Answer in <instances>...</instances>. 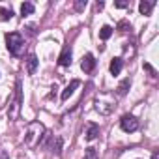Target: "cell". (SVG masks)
<instances>
[{
    "mask_svg": "<svg viewBox=\"0 0 159 159\" xmlns=\"http://www.w3.org/2000/svg\"><path fill=\"white\" fill-rule=\"evenodd\" d=\"M81 67H83L84 73H92L96 69V58H94V54H84L83 62H81Z\"/></svg>",
    "mask_w": 159,
    "mask_h": 159,
    "instance_id": "7",
    "label": "cell"
},
{
    "mask_svg": "<svg viewBox=\"0 0 159 159\" xmlns=\"http://www.w3.org/2000/svg\"><path fill=\"white\" fill-rule=\"evenodd\" d=\"M34 10H36V8H34V4H32V2H25V4L21 6V15H23V17L32 15V13H34Z\"/></svg>",
    "mask_w": 159,
    "mask_h": 159,
    "instance_id": "15",
    "label": "cell"
},
{
    "mask_svg": "<svg viewBox=\"0 0 159 159\" xmlns=\"http://www.w3.org/2000/svg\"><path fill=\"white\" fill-rule=\"evenodd\" d=\"M94 105H96V111H98V112H101V114H111V112L114 111V107H116V99H114L112 94L101 92V94L96 96Z\"/></svg>",
    "mask_w": 159,
    "mask_h": 159,
    "instance_id": "3",
    "label": "cell"
},
{
    "mask_svg": "<svg viewBox=\"0 0 159 159\" xmlns=\"http://www.w3.org/2000/svg\"><path fill=\"white\" fill-rule=\"evenodd\" d=\"M144 69H146V71H150V75H152V77H157V71H155L150 64H144Z\"/></svg>",
    "mask_w": 159,
    "mask_h": 159,
    "instance_id": "21",
    "label": "cell"
},
{
    "mask_svg": "<svg viewBox=\"0 0 159 159\" xmlns=\"http://www.w3.org/2000/svg\"><path fill=\"white\" fill-rule=\"evenodd\" d=\"M56 159H58V157H56Z\"/></svg>",
    "mask_w": 159,
    "mask_h": 159,
    "instance_id": "24",
    "label": "cell"
},
{
    "mask_svg": "<svg viewBox=\"0 0 159 159\" xmlns=\"http://www.w3.org/2000/svg\"><path fill=\"white\" fill-rule=\"evenodd\" d=\"M11 17H13V11H11V10L0 6V19H2V21H10Z\"/></svg>",
    "mask_w": 159,
    "mask_h": 159,
    "instance_id": "17",
    "label": "cell"
},
{
    "mask_svg": "<svg viewBox=\"0 0 159 159\" xmlns=\"http://www.w3.org/2000/svg\"><path fill=\"white\" fill-rule=\"evenodd\" d=\"M69 64H71V47H69V45H66V47L62 49L60 56H58V66L66 67V66H69Z\"/></svg>",
    "mask_w": 159,
    "mask_h": 159,
    "instance_id": "8",
    "label": "cell"
},
{
    "mask_svg": "<svg viewBox=\"0 0 159 159\" xmlns=\"http://www.w3.org/2000/svg\"><path fill=\"white\" fill-rule=\"evenodd\" d=\"M98 135H99V125H98V124H94V122H88V124H86V127H84V139L90 142V140L98 139Z\"/></svg>",
    "mask_w": 159,
    "mask_h": 159,
    "instance_id": "6",
    "label": "cell"
},
{
    "mask_svg": "<svg viewBox=\"0 0 159 159\" xmlns=\"http://www.w3.org/2000/svg\"><path fill=\"white\" fill-rule=\"evenodd\" d=\"M129 88H131V79H124V81L118 84V88H116V98H124Z\"/></svg>",
    "mask_w": 159,
    "mask_h": 159,
    "instance_id": "12",
    "label": "cell"
},
{
    "mask_svg": "<svg viewBox=\"0 0 159 159\" xmlns=\"http://www.w3.org/2000/svg\"><path fill=\"white\" fill-rule=\"evenodd\" d=\"M51 150H52V153H56V157L60 155V152H62V139H60V137H54V139H52Z\"/></svg>",
    "mask_w": 159,
    "mask_h": 159,
    "instance_id": "14",
    "label": "cell"
},
{
    "mask_svg": "<svg viewBox=\"0 0 159 159\" xmlns=\"http://www.w3.org/2000/svg\"><path fill=\"white\" fill-rule=\"evenodd\" d=\"M21 107H23V84L21 81L15 83V92L10 99V105H8V120L10 122H15L21 114Z\"/></svg>",
    "mask_w": 159,
    "mask_h": 159,
    "instance_id": "2",
    "label": "cell"
},
{
    "mask_svg": "<svg viewBox=\"0 0 159 159\" xmlns=\"http://www.w3.org/2000/svg\"><path fill=\"white\" fill-rule=\"evenodd\" d=\"M116 8H131V2H114Z\"/></svg>",
    "mask_w": 159,
    "mask_h": 159,
    "instance_id": "22",
    "label": "cell"
},
{
    "mask_svg": "<svg viewBox=\"0 0 159 159\" xmlns=\"http://www.w3.org/2000/svg\"><path fill=\"white\" fill-rule=\"evenodd\" d=\"M6 43H8V51L13 56H21L25 51V38L19 32H10L6 34Z\"/></svg>",
    "mask_w": 159,
    "mask_h": 159,
    "instance_id": "4",
    "label": "cell"
},
{
    "mask_svg": "<svg viewBox=\"0 0 159 159\" xmlns=\"http://www.w3.org/2000/svg\"><path fill=\"white\" fill-rule=\"evenodd\" d=\"M79 86H81V83H79V81H77V79H73V81H71V83H69V84L66 86V90L62 92V101H66V99H69V96H71V94L75 92V88H79Z\"/></svg>",
    "mask_w": 159,
    "mask_h": 159,
    "instance_id": "9",
    "label": "cell"
},
{
    "mask_svg": "<svg viewBox=\"0 0 159 159\" xmlns=\"http://www.w3.org/2000/svg\"><path fill=\"white\" fill-rule=\"evenodd\" d=\"M118 30L120 32H127V30H131V25H127L125 21H120L118 23Z\"/></svg>",
    "mask_w": 159,
    "mask_h": 159,
    "instance_id": "20",
    "label": "cell"
},
{
    "mask_svg": "<svg viewBox=\"0 0 159 159\" xmlns=\"http://www.w3.org/2000/svg\"><path fill=\"white\" fill-rule=\"evenodd\" d=\"M122 67H124V60L120 58V56H116V58H112V62H111V75H120V71H122Z\"/></svg>",
    "mask_w": 159,
    "mask_h": 159,
    "instance_id": "13",
    "label": "cell"
},
{
    "mask_svg": "<svg viewBox=\"0 0 159 159\" xmlns=\"http://www.w3.org/2000/svg\"><path fill=\"white\" fill-rule=\"evenodd\" d=\"M120 127H122L125 133H133V131L139 129V120H137L133 114H125V116H122V120H120Z\"/></svg>",
    "mask_w": 159,
    "mask_h": 159,
    "instance_id": "5",
    "label": "cell"
},
{
    "mask_svg": "<svg viewBox=\"0 0 159 159\" xmlns=\"http://www.w3.org/2000/svg\"><path fill=\"white\" fill-rule=\"evenodd\" d=\"M38 64H39V60H38L36 54H30V56L26 58V71H28V75H34V73H36Z\"/></svg>",
    "mask_w": 159,
    "mask_h": 159,
    "instance_id": "11",
    "label": "cell"
},
{
    "mask_svg": "<svg viewBox=\"0 0 159 159\" xmlns=\"http://www.w3.org/2000/svg\"><path fill=\"white\" fill-rule=\"evenodd\" d=\"M112 36V28L109 26V25H105V26H101V30H99V38L105 41V39H109Z\"/></svg>",
    "mask_w": 159,
    "mask_h": 159,
    "instance_id": "16",
    "label": "cell"
},
{
    "mask_svg": "<svg viewBox=\"0 0 159 159\" xmlns=\"http://www.w3.org/2000/svg\"><path fill=\"white\" fill-rule=\"evenodd\" d=\"M152 159H159V155H157V152H153V155H152Z\"/></svg>",
    "mask_w": 159,
    "mask_h": 159,
    "instance_id": "23",
    "label": "cell"
},
{
    "mask_svg": "<svg viewBox=\"0 0 159 159\" xmlns=\"http://www.w3.org/2000/svg\"><path fill=\"white\" fill-rule=\"evenodd\" d=\"M84 159H98V152H96V148H86Z\"/></svg>",
    "mask_w": 159,
    "mask_h": 159,
    "instance_id": "18",
    "label": "cell"
},
{
    "mask_svg": "<svg viewBox=\"0 0 159 159\" xmlns=\"http://www.w3.org/2000/svg\"><path fill=\"white\" fill-rule=\"evenodd\" d=\"M153 6H155V0H142V2L139 4V11L142 15H150L152 10H153Z\"/></svg>",
    "mask_w": 159,
    "mask_h": 159,
    "instance_id": "10",
    "label": "cell"
},
{
    "mask_svg": "<svg viewBox=\"0 0 159 159\" xmlns=\"http://www.w3.org/2000/svg\"><path fill=\"white\" fill-rule=\"evenodd\" d=\"M86 8V0H77V2L73 4V10L75 11H83Z\"/></svg>",
    "mask_w": 159,
    "mask_h": 159,
    "instance_id": "19",
    "label": "cell"
},
{
    "mask_svg": "<svg viewBox=\"0 0 159 159\" xmlns=\"http://www.w3.org/2000/svg\"><path fill=\"white\" fill-rule=\"evenodd\" d=\"M43 137H45V125L41 122H30L25 133V146L28 150H34L41 144Z\"/></svg>",
    "mask_w": 159,
    "mask_h": 159,
    "instance_id": "1",
    "label": "cell"
}]
</instances>
